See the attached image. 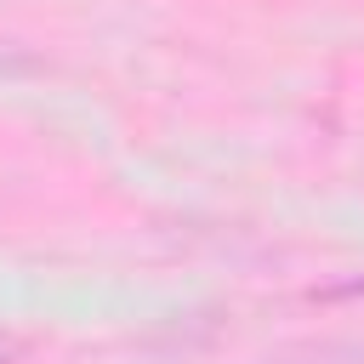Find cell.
Listing matches in <instances>:
<instances>
[{"mask_svg": "<svg viewBox=\"0 0 364 364\" xmlns=\"http://www.w3.org/2000/svg\"><path fill=\"white\" fill-rule=\"evenodd\" d=\"M0 364H17V341L11 336H0Z\"/></svg>", "mask_w": 364, "mask_h": 364, "instance_id": "1", "label": "cell"}]
</instances>
